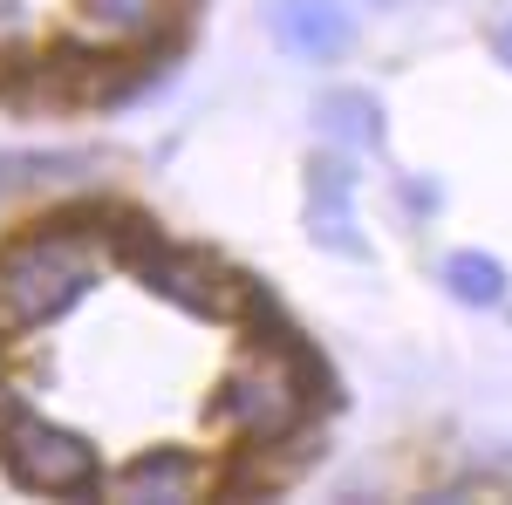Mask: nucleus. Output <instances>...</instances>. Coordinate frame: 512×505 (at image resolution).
<instances>
[{
  "mask_svg": "<svg viewBox=\"0 0 512 505\" xmlns=\"http://www.w3.org/2000/svg\"><path fill=\"white\" fill-rule=\"evenodd\" d=\"M21 35H28L21 7H7V0H0V62H14V48H21Z\"/></svg>",
  "mask_w": 512,
  "mask_h": 505,
  "instance_id": "11",
  "label": "nucleus"
},
{
  "mask_svg": "<svg viewBox=\"0 0 512 505\" xmlns=\"http://www.w3.org/2000/svg\"><path fill=\"white\" fill-rule=\"evenodd\" d=\"M21 410H28V403H21V389H14V383H7V376H0V430L14 424Z\"/></svg>",
  "mask_w": 512,
  "mask_h": 505,
  "instance_id": "12",
  "label": "nucleus"
},
{
  "mask_svg": "<svg viewBox=\"0 0 512 505\" xmlns=\"http://www.w3.org/2000/svg\"><path fill=\"white\" fill-rule=\"evenodd\" d=\"M0 465H7V478L21 492H55V499H82V492L110 485L103 465H96V444L82 430H62L48 417H35V410H21L14 424L0 430Z\"/></svg>",
  "mask_w": 512,
  "mask_h": 505,
  "instance_id": "3",
  "label": "nucleus"
},
{
  "mask_svg": "<svg viewBox=\"0 0 512 505\" xmlns=\"http://www.w3.org/2000/svg\"><path fill=\"white\" fill-rule=\"evenodd\" d=\"M403 205H410V212H431V205H437V185H403Z\"/></svg>",
  "mask_w": 512,
  "mask_h": 505,
  "instance_id": "13",
  "label": "nucleus"
},
{
  "mask_svg": "<svg viewBox=\"0 0 512 505\" xmlns=\"http://www.w3.org/2000/svg\"><path fill=\"white\" fill-rule=\"evenodd\" d=\"M185 0H76V35L96 48H158L178 41Z\"/></svg>",
  "mask_w": 512,
  "mask_h": 505,
  "instance_id": "6",
  "label": "nucleus"
},
{
  "mask_svg": "<svg viewBox=\"0 0 512 505\" xmlns=\"http://www.w3.org/2000/svg\"><path fill=\"white\" fill-rule=\"evenodd\" d=\"M212 417L246 437V444H274L287 430L308 424V355L287 335H260L212 389Z\"/></svg>",
  "mask_w": 512,
  "mask_h": 505,
  "instance_id": "2",
  "label": "nucleus"
},
{
  "mask_svg": "<svg viewBox=\"0 0 512 505\" xmlns=\"http://www.w3.org/2000/svg\"><path fill=\"white\" fill-rule=\"evenodd\" d=\"M137 280L151 287V294H164L171 308H185V314H212V321H253V308L267 301L246 273L233 267H219L205 246H171V239H158L144 260H137Z\"/></svg>",
  "mask_w": 512,
  "mask_h": 505,
  "instance_id": "4",
  "label": "nucleus"
},
{
  "mask_svg": "<svg viewBox=\"0 0 512 505\" xmlns=\"http://www.w3.org/2000/svg\"><path fill=\"white\" fill-rule=\"evenodd\" d=\"M205 485H219V478H212V465H205L198 451L151 444V451H137V458L110 478V499H123V505H185V499H198Z\"/></svg>",
  "mask_w": 512,
  "mask_h": 505,
  "instance_id": "7",
  "label": "nucleus"
},
{
  "mask_svg": "<svg viewBox=\"0 0 512 505\" xmlns=\"http://www.w3.org/2000/svg\"><path fill=\"white\" fill-rule=\"evenodd\" d=\"M492 48H499V62H506V69H512V14H506V21H499V28H492Z\"/></svg>",
  "mask_w": 512,
  "mask_h": 505,
  "instance_id": "14",
  "label": "nucleus"
},
{
  "mask_svg": "<svg viewBox=\"0 0 512 505\" xmlns=\"http://www.w3.org/2000/svg\"><path fill=\"white\" fill-rule=\"evenodd\" d=\"M308 239L335 260H369V239L355 233V171L349 151L308 157Z\"/></svg>",
  "mask_w": 512,
  "mask_h": 505,
  "instance_id": "5",
  "label": "nucleus"
},
{
  "mask_svg": "<svg viewBox=\"0 0 512 505\" xmlns=\"http://www.w3.org/2000/svg\"><path fill=\"white\" fill-rule=\"evenodd\" d=\"M444 294L451 301H465V308H499L506 301V267L492 260V253H478V246H458V253H444Z\"/></svg>",
  "mask_w": 512,
  "mask_h": 505,
  "instance_id": "10",
  "label": "nucleus"
},
{
  "mask_svg": "<svg viewBox=\"0 0 512 505\" xmlns=\"http://www.w3.org/2000/svg\"><path fill=\"white\" fill-rule=\"evenodd\" d=\"M315 130L335 151H376L383 144V110L369 89H328L315 103Z\"/></svg>",
  "mask_w": 512,
  "mask_h": 505,
  "instance_id": "9",
  "label": "nucleus"
},
{
  "mask_svg": "<svg viewBox=\"0 0 512 505\" xmlns=\"http://www.w3.org/2000/svg\"><path fill=\"white\" fill-rule=\"evenodd\" d=\"M267 28H274V41L294 62H335V55H349V41H355V21L342 0H274Z\"/></svg>",
  "mask_w": 512,
  "mask_h": 505,
  "instance_id": "8",
  "label": "nucleus"
},
{
  "mask_svg": "<svg viewBox=\"0 0 512 505\" xmlns=\"http://www.w3.org/2000/svg\"><path fill=\"white\" fill-rule=\"evenodd\" d=\"M103 260H110L103 233L69 212H48L41 226H21L14 239H0V342L62 321L96 287Z\"/></svg>",
  "mask_w": 512,
  "mask_h": 505,
  "instance_id": "1",
  "label": "nucleus"
}]
</instances>
